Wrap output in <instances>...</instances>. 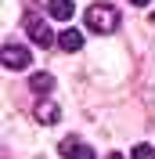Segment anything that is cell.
Segmentation results:
<instances>
[{
    "instance_id": "obj_1",
    "label": "cell",
    "mask_w": 155,
    "mask_h": 159,
    "mask_svg": "<svg viewBox=\"0 0 155 159\" xmlns=\"http://www.w3.org/2000/svg\"><path fill=\"white\" fill-rule=\"evenodd\" d=\"M119 11L112 7V4H90L87 7V29L90 33H101V36H108V33L119 29Z\"/></svg>"
},
{
    "instance_id": "obj_2",
    "label": "cell",
    "mask_w": 155,
    "mask_h": 159,
    "mask_svg": "<svg viewBox=\"0 0 155 159\" xmlns=\"http://www.w3.org/2000/svg\"><path fill=\"white\" fill-rule=\"evenodd\" d=\"M0 61H4V69H7V72H22V69H29L33 51L22 47V43H15V40H7L4 51H0Z\"/></svg>"
},
{
    "instance_id": "obj_3",
    "label": "cell",
    "mask_w": 155,
    "mask_h": 159,
    "mask_svg": "<svg viewBox=\"0 0 155 159\" xmlns=\"http://www.w3.org/2000/svg\"><path fill=\"white\" fill-rule=\"evenodd\" d=\"M25 33H29V40L36 43V47H51V43H58V36L51 33V25L40 18V11H29V15H25Z\"/></svg>"
},
{
    "instance_id": "obj_4",
    "label": "cell",
    "mask_w": 155,
    "mask_h": 159,
    "mask_svg": "<svg viewBox=\"0 0 155 159\" xmlns=\"http://www.w3.org/2000/svg\"><path fill=\"white\" fill-rule=\"evenodd\" d=\"M58 152L65 159H94V148H90V145H83V141H76V138H65L58 145Z\"/></svg>"
},
{
    "instance_id": "obj_5",
    "label": "cell",
    "mask_w": 155,
    "mask_h": 159,
    "mask_svg": "<svg viewBox=\"0 0 155 159\" xmlns=\"http://www.w3.org/2000/svg\"><path fill=\"white\" fill-rule=\"evenodd\" d=\"M47 15H51L54 22H72L76 4H72V0H47Z\"/></svg>"
},
{
    "instance_id": "obj_6",
    "label": "cell",
    "mask_w": 155,
    "mask_h": 159,
    "mask_svg": "<svg viewBox=\"0 0 155 159\" xmlns=\"http://www.w3.org/2000/svg\"><path fill=\"white\" fill-rule=\"evenodd\" d=\"M33 116H36V123H43V127H54V123L61 119V109L54 105V101H40Z\"/></svg>"
},
{
    "instance_id": "obj_7",
    "label": "cell",
    "mask_w": 155,
    "mask_h": 159,
    "mask_svg": "<svg viewBox=\"0 0 155 159\" xmlns=\"http://www.w3.org/2000/svg\"><path fill=\"white\" fill-rule=\"evenodd\" d=\"M58 47H61V51H79V47H83V33L72 29V25L61 29V33H58Z\"/></svg>"
},
{
    "instance_id": "obj_8",
    "label": "cell",
    "mask_w": 155,
    "mask_h": 159,
    "mask_svg": "<svg viewBox=\"0 0 155 159\" xmlns=\"http://www.w3.org/2000/svg\"><path fill=\"white\" fill-rule=\"evenodd\" d=\"M29 90L33 94H51V90H54V76H51V72H33Z\"/></svg>"
},
{
    "instance_id": "obj_9",
    "label": "cell",
    "mask_w": 155,
    "mask_h": 159,
    "mask_svg": "<svg viewBox=\"0 0 155 159\" xmlns=\"http://www.w3.org/2000/svg\"><path fill=\"white\" fill-rule=\"evenodd\" d=\"M130 159H155V148L141 141V145H134V152H130Z\"/></svg>"
},
{
    "instance_id": "obj_10",
    "label": "cell",
    "mask_w": 155,
    "mask_h": 159,
    "mask_svg": "<svg viewBox=\"0 0 155 159\" xmlns=\"http://www.w3.org/2000/svg\"><path fill=\"white\" fill-rule=\"evenodd\" d=\"M130 4H137V7H144V4H148V0H130Z\"/></svg>"
},
{
    "instance_id": "obj_11",
    "label": "cell",
    "mask_w": 155,
    "mask_h": 159,
    "mask_svg": "<svg viewBox=\"0 0 155 159\" xmlns=\"http://www.w3.org/2000/svg\"><path fill=\"white\" fill-rule=\"evenodd\" d=\"M108 159H123V156H119V152H112V156H108Z\"/></svg>"
},
{
    "instance_id": "obj_12",
    "label": "cell",
    "mask_w": 155,
    "mask_h": 159,
    "mask_svg": "<svg viewBox=\"0 0 155 159\" xmlns=\"http://www.w3.org/2000/svg\"><path fill=\"white\" fill-rule=\"evenodd\" d=\"M152 22H155V11H152Z\"/></svg>"
}]
</instances>
